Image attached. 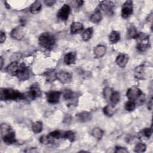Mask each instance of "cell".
<instances>
[{
  "mask_svg": "<svg viewBox=\"0 0 153 153\" xmlns=\"http://www.w3.org/2000/svg\"><path fill=\"white\" fill-rule=\"evenodd\" d=\"M1 100H16L24 99V94L18 90L12 88H1L0 91Z\"/></svg>",
  "mask_w": 153,
  "mask_h": 153,
  "instance_id": "cell-1",
  "label": "cell"
},
{
  "mask_svg": "<svg viewBox=\"0 0 153 153\" xmlns=\"http://www.w3.org/2000/svg\"><path fill=\"white\" fill-rule=\"evenodd\" d=\"M1 134L3 141L7 144H11L15 142V133L12 128L7 124L1 125Z\"/></svg>",
  "mask_w": 153,
  "mask_h": 153,
  "instance_id": "cell-2",
  "label": "cell"
},
{
  "mask_svg": "<svg viewBox=\"0 0 153 153\" xmlns=\"http://www.w3.org/2000/svg\"><path fill=\"white\" fill-rule=\"evenodd\" d=\"M56 42L55 37L50 33L45 32L42 33L39 37V44L49 49L52 48Z\"/></svg>",
  "mask_w": 153,
  "mask_h": 153,
  "instance_id": "cell-3",
  "label": "cell"
},
{
  "mask_svg": "<svg viewBox=\"0 0 153 153\" xmlns=\"http://www.w3.org/2000/svg\"><path fill=\"white\" fill-rule=\"evenodd\" d=\"M137 48L140 51H146L150 46L149 36L145 33H139L136 38Z\"/></svg>",
  "mask_w": 153,
  "mask_h": 153,
  "instance_id": "cell-4",
  "label": "cell"
},
{
  "mask_svg": "<svg viewBox=\"0 0 153 153\" xmlns=\"http://www.w3.org/2000/svg\"><path fill=\"white\" fill-rule=\"evenodd\" d=\"M133 2L131 1H126L123 5L121 8V16L123 19H128L133 13Z\"/></svg>",
  "mask_w": 153,
  "mask_h": 153,
  "instance_id": "cell-5",
  "label": "cell"
},
{
  "mask_svg": "<svg viewBox=\"0 0 153 153\" xmlns=\"http://www.w3.org/2000/svg\"><path fill=\"white\" fill-rule=\"evenodd\" d=\"M142 94V91L136 86H132L127 91V97L129 100L136 101Z\"/></svg>",
  "mask_w": 153,
  "mask_h": 153,
  "instance_id": "cell-6",
  "label": "cell"
},
{
  "mask_svg": "<svg viewBox=\"0 0 153 153\" xmlns=\"http://www.w3.org/2000/svg\"><path fill=\"white\" fill-rule=\"evenodd\" d=\"M71 7L68 4H64L59 10L57 14V17L62 20V21H66L69 16L71 13Z\"/></svg>",
  "mask_w": 153,
  "mask_h": 153,
  "instance_id": "cell-7",
  "label": "cell"
},
{
  "mask_svg": "<svg viewBox=\"0 0 153 153\" xmlns=\"http://www.w3.org/2000/svg\"><path fill=\"white\" fill-rule=\"evenodd\" d=\"M16 76L20 81H25L29 78V71L27 68L23 63L20 65V67L16 73Z\"/></svg>",
  "mask_w": 153,
  "mask_h": 153,
  "instance_id": "cell-8",
  "label": "cell"
},
{
  "mask_svg": "<svg viewBox=\"0 0 153 153\" xmlns=\"http://www.w3.org/2000/svg\"><path fill=\"white\" fill-rule=\"evenodd\" d=\"M99 6L100 8L107 15L111 16L113 14V8L114 7V4L113 2L109 1H101L99 4Z\"/></svg>",
  "mask_w": 153,
  "mask_h": 153,
  "instance_id": "cell-9",
  "label": "cell"
},
{
  "mask_svg": "<svg viewBox=\"0 0 153 153\" xmlns=\"http://www.w3.org/2000/svg\"><path fill=\"white\" fill-rule=\"evenodd\" d=\"M72 75L65 71H61L56 73V78L63 84H67L72 80Z\"/></svg>",
  "mask_w": 153,
  "mask_h": 153,
  "instance_id": "cell-10",
  "label": "cell"
},
{
  "mask_svg": "<svg viewBox=\"0 0 153 153\" xmlns=\"http://www.w3.org/2000/svg\"><path fill=\"white\" fill-rule=\"evenodd\" d=\"M61 93L60 91H51L47 94V102L51 104H55L59 102Z\"/></svg>",
  "mask_w": 153,
  "mask_h": 153,
  "instance_id": "cell-11",
  "label": "cell"
},
{
  "mask_svg": "<svg viewBox=\"0 0 153 153\" xmlns=\"http://www.w3.org/2000/svg\"><path fill=\"white\" fill-rule=\"evenodd\" d=\"M76 119L78 122L85 123L91 119V114L87 111H83L76 114Z\"/></svg>",
  "mask_w": 153,
  "mask_h": 153,
  "instance_id": "cell-12",
  "label": "cell"
},
{
  "mask_svg": "<svg viewBox=\"0 0 153 153\" xmlns=\"http://www.w3.org/2000/svg\"><path fill=\"white\" fill-rule=\"evenodd\" d=\"M128 61V56L126 54L121 53L119 54L115 60L116 63L121 68H124Z\"/></svg>",
  "mask_w": 153,
  "mask_h": 153,
  "instance_id": "cell-13",
  "label": "cell"
},
{
  "mask_svg": "<svg viewBox=\"0 0 153 153\" xmlns=\"http://www.w3.org/2000/svg\"><path fill=\"white\" fill-rule=\"evenodd\" d=\"M20 65L17 62H13L6 68V71L7 73L11 75L16 76V73L20 67Z\"/></svg>",
  "mask_w": 153,
  "mask_h": 153,
  "instance_id": "cell-14",
  "label": "cell"
},
{
  "mask_svg": "<svg viewBox=\"0 0 153 153\" xmlns=\"http://www.w3.org/2000/svg\"><path fill=\"white\" fill-rule=\"evenodd\" d=\"M134 75L138 79H143L145 76L144 65H141L137 66L134 70Z\"/></svg>",
  "mask_w": 153,
  "mask_h": 153,
  "instance_id": "cell-15",
  "label": "cell"
},
{
  "mask_svg": "<svg viewBox=\"0 0 153 153\" xmlns=\"http://www.w3.org/2000/svg\"><path fill=\"white\" fill-rule=\"evenodd\" d=\"M11 36L14 39L21 40L24 36V32L21 27H17L14 28L11 32Z\"/></svg>",
  "mask_w": 153,
  "mask_h": 153,
  "instance_id": "cell-16",
  "label": "cell"
},
{
  "mask_svg": "<svg viewBox=\"0 0 153 153\" xmlns=\"http://www.w3.org/2000/svg\"><path fill=\"white\" fill-rule=\"evenodd\" d=\"M76 61V53L75 52H69L64 57V62L65 64L69 65L74 64Z\"/></svg>",
  "mask_w": 153,
  "mask_h": 153,
  "instance_id": "cell-17",
  "label": "cell"
},
{
  "mask_svg": "<svg viewBox=\"0 0 153 153\" xmlns=\"http://www.w3.org/2000/svg\"><path fill=\"white\" fill-rule=\"evenodd\" d=\"M29 94L32 99H35L41 96V91L40 88L37 85H33L30 87Z\"/></svg>",
  "mask_w": 153,
  "mask_h": 153,
  "instance_id": "cell-18",
  "label": "cell"
},
{
  "mask_svg": "<svg viewBox=\"0 0 153 153\" xmlns=\"http://www.w3.org/2000/svg\"><path fill=\"white\" fill-rule=\"evenodd\" d=\"M93 51L96 57H102L106 53V47L102 45H98L94 48Z\"/></svg>",
  "mask_w": 153,
  "mask_h": 153,
  "instance_id": "cell-19",
  "label": "cell"
},
{
  "mask_svg": "<svg viewBox=\"0 0 153 153\" xmlns=\"http://www.w3.org/2000/svg\"><path fill=\"white\" fill-rule=\"evenodd\" d=\"M102 20V14L99 10H96L90 16V20L94 23H98Z\"/></svg>",
  "mask_w": 153,
  "mask_h": 153,
  "instance_id": "cell-20",
  "label": "cell"
},
{
  "mask_svg": "<svg viewBox=\"0 0 153 153\" xmlns=\"http://www.w3.org/2000/svg\"><path fill=\"white\" fill-rule=\"evenodd\" d=\"M83 29V25L80 22H73L71 25V33L72 34L79 32Z\"/></svg>",
  "mask_w": 153,
  "mask_h": 153,
  "instance_id": "cell-21",
  "label": "cell"
},
{
  "mask_svg": "<svg viewBox=\"0 0 153 153\" xmlns=\"http://www.w3.org/2000/svg\"><path fill=\"white\" fill-rule=\"evenodd\" d=\"M120 99V95L118 91H113L109 96V100L112 105H115L117 104Z\"/></svg>",
  "mask_w": 153,
  "mask_h": 153,
  "instance_id": "cell-22",
  "label": "cell"
},
{
  "mask_svg": "<svg viewBox=\"0 0 153 153\" xmlns=\"http://www.w3.org/2000/svg\"><path fill=\"white\" fill-rule=\"evenodd\" d=\"M139 33H137V30L134 26L130 25L127 30V37L130 39L136 38Z\"/></svg>",
  "mask_w": 153,
  "mask_h": 153,
  "instance_id": "cell-23",
  "label": "cell"
},
{
  "mask_svg": "<svg viewBox=\"0 0 153 153\" xmlns=\"http://www.w3.org/2000/svg\"><path fill=\"white\" fill-rule=\"evenodd\" d=\"M41 7H42V5L41 2L39 1H36L35 2H33L30 6V11L32 14H37L40 11L41 9Z\"/></svg>",
  "mask_w": 153,
  "mask_h": 153,
  "instance_id": "cell-24",
  "label": "cell"
},
{
  "mask_svg": "<svg viewBox=\"0 0 153 153\" xmlns=\"http://www.w3.org/2000/svg\"><path fill=\"white\" fill-rule=\"evenodd\" d=\"M120 39V35L119 32L115 30H113L111 32L109 36V40L112 44H115Z\"/></svg>",
  "mask_w": 153,
  "mask_h": 153,
  "instance_id": "cell-25",
  "label": "cell"
},
{
  "mask_svg": "<svg viewBox=\"0 0 153 153\" xmlns=\"http://www.w3.org/2000/svg\"><path fill=\"white\" fill-rule=\"evenodd\" d=\"M115 112V109L114 105H108L103 108L104 114L108 117H111L114 115Z\"/></svg>",
  "mask_w": 153,
  "mask_h": 153,
  "instance_id": "cell-26",
  "label": "cell"
},
{
  "mask_svg": "<svg viewBox=\"0 0 153 153\" xmlns=\"http://www.w3.org/2000/svg\"><path fill=\"white\" fill-rule=\"evenodd\" d=\"M93 34V28L92 27H88L87 28L82 34V39L85 41H88L92 36Z\"/></svg>",
  "mask_w": 153,
  "mask_h": 153,
  "instance_id": "cell-27",
  "label": "cell"
},
{
  "mask_svg": "<svg viewBox=\"0 0 153 153\" xmlns=\"http://www.w3.org/2000/svg\"><path fill=\"white\" fill-rule=\"evenodd\" d=\"M92 135L94 137H95L97 139H101L103 135V130L99 128V127H95L92 130Z\"/></svg>",
  "mask_w": 153,
  "mask_h": 153,
  "instance_id": "cell-28",
  "label": "cell"
},
{
  "mask_svg": "<svg viewBox=\"0 0 153 153\" xmlns=\"http://www.w3.org/2000/svg\"><path fill=\"white\" fill-rule=\"evenodd\" d=\"M42 124L40 121H36L33 123L32 126V129L33 131L35 133H38L42 131Z\"/></svg>",
  "mask_w": 153,
  "mask_h": 153,
  "instance_id": "cell-29",
  "label": "cell"
},
{
  "mask_svg": "<svg viewBox=\"0 0 153 153\" xmlns=\"http://www.w3.org/2000/svg\"><path fill=\"white\" fill-rule=\"evenodd\" d=\"M75 93L70 90H66L63 93V97L66 100L71 101L75 98Z\"/></svg>",
  "mask_w": 153,
  "mask_h": 153,
  "instance_id": "cell-30",
  "label": "cell"
},
{
  "mask_svg": "<svg viewBox=\"0 0 153 153\" xmlns=\"http://www.w3.org/2000/svg\"><path fill=\"white\" fill-rule=\"evenodd\" d=\"M64 138L69 140L70 142H73L75 140V134L74 131L69 130L63 133V136Z\"/></svg>",
  "mask_w": 153,
  "mask_h": 153,
  "instance_id": "cell-31",
  "label": "cell"
},
{
  "mask_svg": "<svg viewBox=\"0 0 153 153\" xmlns=\"http://www.w3.org/2000/svg\"><path fill=\"white\" fill-rule=\"evenodd\" d=\"M124 108L127 111H133L136 108V103L134 101L128 100L125 103Z\"/></svg>",
  "mask_w": 153,
  "mask_h": 153,
  "instance_id": "cell-32",
  "label": "cell"
},
{
  "mask_svg": "<svg viewBox=\"0 0 153 153\" xmlns=\"http://www.w3.org/2000/svg\"><path fill=\"white\" fill-rule=\"evenodd\" d=\"M146 148V145L144 143H139L135 146L134 148V151L135 152H143L145 151Z\"/></svg>",
  "mask_w": 153,
  "mask_h": 153,
  "instance_id": "cell-33",
  "label": "cell"
},
{
  "mask_svg": "<svg viewBox=\"0 0 153 153\" xmlns=\"http://www.w3.org/2000/svg\"><path fill=\"white\" fill-rule=\"evenodd\" d=\"M140 133L142 136L146 138H149L152 134V129L151 128H145L143 129Z\"/></svg>",
  "mask_w": 153,
  "mask_h": 153,
  "instance_id": "cell-34",
  "label": "cell"
},
{
  "mask_svg": "<svg viewBox=\"0 0 153 153\" xmlns=\"http://www.w3.org/2000/svg\"><path fill=\"white\" fill-rule=\"evenodd\" d=\"M39 141L42 144H48L50 143L53 142V139L50 137V136H42L39 138Z\"/></svg>",
  "mask_w": 153,
  "mask_h": 153,
  "instance_id": "cell-35",
  "label": "cell"
},
{
  "mask_svg": "<svg viewBox=\"0 0 153 153\" xmlns=\"http://www.w3.org/2000/svg\"><path fill=\"white\" fill-rule=\"evenodd\" d=\"M49 136L52 139H59L61 137V133L59 131L55 130V131L51 132L49 134Z\"/></svg>",
  "mask_w": 153,
  "mask_h": 153,
  "instance_id": "cell-36",
  "label": "cell"
},
{
  "mask_svg": "<svg viewBox=\"0 0 153 153\" xmlns=\"http://www.w3.org/2000/svg\"><path fill=\"white\" fill-rule=\"evenodd\" d=\"M115 152H118V153H127L128 151L123 147H121V146H116L115 147Z\"/></svg>",
  "mask_w": 153,
  "mask_h": 153,
  "instance_id": "cell-37",
  "label": "cell"
},
{
  "mask_svg": "<svg viewBox=\"0 0 153 153\" xmlns=\"http://www.w3.org/2000/svg\"><path fill=\"white\" fill-rule=\"evenodd\" d=\"M112 93V91H111V89L109 87H106L105 88L104 90V96H105V98H107L108 96H110L111 94Z\"/></svg>",
  "mask_w": 153,
  "mask_h": 153,
  "instance_id": "cell-38",
  "label": "cell"
},
{
  "mask_svg": "<svg viewBox=\"0 0 153 153\" xmlns=\"http://www.w3.org/2000/svg\"><path fill=\"white\" fill-rule=\"evenodd\" d=\"M72 2L74 4V6L75 8H78V7H81L83 4L82 1H73Z\"/></svg>",
  "mask_w": 153,
  "mask_h": 153,
  "instance_id": "cell-39",
  "label": "cell"
},
{
  "mask_svg": "<svg viewBox=\"0 0 153 153\" xmlns=\"http://www.w3.org/2000/svg\"><path fill=\"white\" fill-rule=\"evenodd\" d=\"M56 2V1H53V0H47L44 1V3L47 5V6H52Z\"/></svg>",
  "mask_w": 153,
  "mask_h": 153,
  "instance_id": "cell-40",
  "label": "cell"
},
{
  "mask_svg": "<svg viewBox=\"0 0 153 153\" xmlns=\"http://www.w3.org/2000/svg\"><path fill=\"white\" fill-rule=\"evenodd\" d=\"M5 38H6L5 33L4 32H3L2 31H1V38H0L1 43H3V42L5 41Z\"/></svg>",
  "mask_w": 153,
  "mask_h": 153,
  "instance_id": "cell-41",
  "label": "cell"
},
{
  "mask_svg": "<svg viewBox=\"0 0 153 153\" xmlns=\"http://www.w3.org/2000/svg\"><path fill=\"white\" fill-rule=\"evenodd\" d=\"M152 107V99L151 98L150 101L148 103V109H149V110H151Z\"/></svg>",
  "mask_w": 153,
  "mask_h": 153,
  "instance_id": "cell-42",
  "label": "cell"
},
{
  "mask_svg": "<svg viewBox=\"0 0 153 153\" xmlns=\"http://www.w3.org/2000/svg\"><path fill=\"white\" fill-rule=\"evenodd\" d=\"M3 62H4L3 58H2V57H1V69L2 68V66H3Z\"/></svg>",
  "mask_w": 153,
  "mask_h": 153,
  "instance_id": "cell-43",
  "label": "cell"
}]
</instances>
